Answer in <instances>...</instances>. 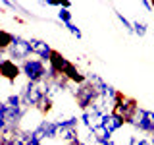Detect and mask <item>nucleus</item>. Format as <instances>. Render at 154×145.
<instances>
[{
    "instance_id": "nucleus-1",
    "label": "nucleus",
    "mask_w": 154,
    "mask_h": 145,
    "mask_svg": "<svg viewBox=\"0 0 154 145\" xmlns=\"http://www.w3.org/2000/svg\"><path fill=\"white\" fill-rule=\"evenodd\" d=\"M29 108L21 103V97L17 93H10L4 99V118H6V128H21L23 118L27 116Z\"/></svg>"
},
{
    "instance_id": "nucleus-2",
    "label": "nucleus",
    "mask_w": 154,
    "mask_h": 145,
    "mask_svg": "<svg viewBox=\"0 0 154 145\" xmlns=\"http://www.w3.org/2000/svg\"><path fill=\"white\" fill-rule=\"evenodd\" d=\"M17 95L21 97V103L27 106L29 110H37L41 103L46 99L45 93V85L42 83H33V81H25L21 87H19Z\"/></svg>"
},
{
    "instance_id": "nucleus-3",
    "label": "nucleus",
    "mask_w": 154,
    "mask_h": 145,
    "mask_svg": "<svg viewBox=\"0 0 154 145\" xmlns=\"http://www.w3.org/2000/svg\"><path fill=\"white\" fill-rule=\"evenodd\" d=\"M127 126H131L133 132L143 134V135H148V137H150V134L154 132V110L137 106L135 114L127 120Z\"/></svg>"
},
{
    "instance_id": "nucleus-4",
    "label": "nucleus",
    "mask_w": 154,
    "mask_h": 145,
    "mask_svg": "<svg viewBox=\"0 0 154 145\" xmlns=\"http://www.w3.org/2000/svg\"><path fill=\"white\" fill-rule=\"evenodd\" d=\"M69 93L73 95V99H75V103H77L81 112L87 110V108H91V106L96 103V99H98V91H96L94 85H91L87 79L79 85H73Z\"/></svg>"
},
{
    "instance_id": "nucleus-5",
    "label": "nucleus",
    "mask_w": 154,
    "mask_h": 145,
    "mask_svg": "<svg viewBox=\"0 0 154 145\" xmlns=\"http://www.w3.org/2000/svg\"><path fill=\"white\" fill-rule=\"evenodd\" d=\"M58 122V137L62 141H66L67 145L77 141L79 137V128H81V120L79 116H62V118H56Z\"/></svg>"
},
{
    "instance_id": "nucleus-6",
    "label": "nucleus",
    "mask_w": 154,
    "mask_h": 145,
    "mask_svg": "<svg viewBox=\"0 0 154 145\" xmlns=\"http://www.w3.org/2000/svg\"><path fill=\"white\" fill-rule=\"evenodd\" d=\"M21 68V76L25 77V81H33V83H42L46 79V72L48 64H45L38 58H29L23 64H19Z\"/></svg>"
},
{
    "instance_id": "nucleus-7",
    "label": "nucleus",
    "mask_w": 154,
    "mask_h": 145,
    "mask_svg": "<svg viewBox=\"0 0 154 145\" xmlns=\"http://www.w3.org/2000/svg\"><path fill=\"white\" fill-rule=\"evenodd\" d=\"M6 54L10 60H14L16 64H23L25 60H29V56L33 54L31 52V45H29V39L21 37V35H14L12 43H10Z\"/></svg>"
},
{
    "instance_id": "nucleus-8",
    "label": "nucleus",
    "mask_w": 154,
    "mask_h": 145,
    "mask_svg": "<svg viewBox=\"0 0 154 145\" xmlns=\"http://www.w3.org/2000/svg\"><path fill=\"white\" fill-rule=\"evenodd\" d=\"M137 106L139 105H137V101H135L133 97H127V95H122V93H119V97H118V101H116L112 112L118 114L122 120H125V126H127V120L135 114Z\"/></svg>"
},
{
    "instance_id": "nucleus-9",
    "label": "nucleus",
    "mask_w": 154,
    "mask_h": 145,
    "mask_svg": "<svg viewBox=\"0 0 154 145\" xmlns=\"http://www.w3.org/2000/svg\"><path fill=\"white\" fill-rule=\"evenodd\" d=\"M27 130L6 128L0 132V145H27Z\"/></svg>"
},
{
    "instance_id": "nucleus-10",
    "label": "nucleus",
    "mask_w": 154,
    "mask_h": 145,
    "mask_svg": "<svg viewBox=\"0 0 154 145\" xmlns=\"http://www.w3.org/2000/svg\"><path fill=\"white\" fill-rule=\"evenodd\" d=\"M102 116L104 114L96 106H91V108H87L79 114V120H81V126L87 128V132H94L96 128L102 126Z\"/></svg>"
},
{
    "instance_id": "nucleus-11",
    "label": "nucleus",
    "mask_w": 154,
    "mask_h": 145,
    "mask_svg": "<svg viewBox=\"0 0 154 145\" xmlns=\"http://www.w3.org/2000/svg\"><path fill=\"white\" fill-rule=\"evenodd\" d=\"M33 132H35L42 141H46V139H56L58 137V122H56L54 118L42 116L41 122L37 124V128L33 130Z\"/></svg>"
},
{
    "instance_id": "nucleus-12",
    "label": "nucleus",
    "mask_w": 154,
    "mask_h": 145,
    "mask_svg": "<svg viewBox=\"0 0 154 145\" xmlns=\"http://www.w3.org/2000/svg\"><path fill=\"white\" fill-rule=\"evenodd\" d=\"M29 45H31V52L35 56H38V60H42L45 64H48L52 58V52L54 48L50 47V43H46L45 39H37V37H31L29 39Z\"/></svg>"
},
{
    "instance_id": "nucleus-13",
    "label": "nucleus",
    "mask_w": 154,
    "mask_h": 145,
    "mask_svg": "<svg viewBox=\"0 0 154 145\" xmlns=\"http://www.w3.org/2000/svg\"><path fill=\"white\" fill-rule=\"evenodd\" d=\"M19 76H21V68H19V64H16V62L10 60V58H4L2 66H0V77L6 79L8 83H16Z\"/></svg>"
},
{
    "instance_id": "nucleus-14",
    "label": "nucleus",
    "mask_w": 154,
    "mask_h": 145,
    "mask_svg": "<svg viewBox=\"0 0 154 145\" xmlns=\"http://www.w3.org/2000/svg\"><path fill=\"white\" fill-rule=\"evenodd\" d=\"M102 128L106 130L108 134H118L119 130H123L125 128V120H122L118 114H114V112H106L102 116Z\"/></svg>"
},
{
    "instance_id": "nucleus-15",
    "label": "nucleus",
    "mask_w": 154,
    "mask_h": 145,
    "mask_svg": "<svg viewBox=\"0 0 154 145\" xmlns=\"http://www.w3.org/2000/svg\"><path fill=\"white\" fill-rule=\"evenodd\" d=\"M71 64H73V62H71L69 58H66L62 52H58V50L52 52V58H50V62H48V66L54 68L58 76H66V72L71 68Z\"/></svg>"
},
{
    "instance_id": "nucleus-16",
    "label": "nucleus",
    "mask_w": 154,
    "mask_h": 145,
    "mask_svg": "<svg viewBox=\"0 0 154 145\" xmlns=\"http://www.w3.org/2000/svg\"><path fill=\"white\" fill-rule=\"evenodd\" d=\"M135 141H137L135 132H122L119 130L118 134L112 135V145H135Z\"/></svg>"
},
{
    "instance_id": "nucleus-17",
    "label": "nucleus",
    "mask_w": 154,
    "mask_h": 145,
    "mask_svg": "<svg viewBox=\"0 0 154 145\" xmlns=\"http://www.w3.org/2000/svg\"><path fill=\"white\" fill-rule=\"evenodd\" d=\"M12 39H14V35L10 31H6V29H0V56L6 54V50H8L10 43H12Z\"/></svg>"
},
{
    "instance_id": "nucleus-18",
    "label": "nucleus",
    "mask_w": 154,
    "mask_h": 145,
    "mask_svg": "<svg viewBox=\"0 0 154 145\" xmlns=\"http://www.w3.org/2000/svg\"><path fill=\"white\" fill-rule=\"evenodd\" d=\"M114 16H116V19L119 21V25H122L123 29H125V33H129V35H133V21L131 19H127L123 16L119 10H114Z\"/></svg>"
},
{
    "instance_id": "nucleus-19",
    "label": "nucleus",
    "mask_w": 154,
    "mask_h": 145,
    "mask_svg": "<svg viewBox=\"0 0 154 145\" xmlns=\"http://www.w3.org/2000/svg\"><path fill=\"white\" fill-rule=\"evenodd\" d=\"M146 33H148V23L143 21V19H133V35L143 39Z\"/></svg>"
},
{
    "instance_id": "nucleus-20",
    "label": "nucleus",
    "mask_w": 154,
    "mask_h": 145,
    "mask_svg": "<svg viewBox=\"0 0 154 145\" xmlns=\"http://www.w3.org/2000/svg\"><path fill=\"white\" fill-rule=\"evenodd\" d=\"M56 18H58V21H60L62 25L73 21V14H71L69 8H60V10H58V14H56Z\"/></svg>"
},
{
    "instance_id": "nucleus-21",
    "label": "nucleus",
    "mask_w": 154,
    "mask_h": 145,
    "mask_svg": "<svg viewBox=\"0 0 154 145\" xmlns=\"http://www.w3.org/2000/svg\"><path fill=\"white\" fill-rule=\"evenodd\" d=\"M64 27L67 29V33H71L75 39H83V31H81V27H77L73 21H71V23H66Z\"/></svg>"
},
{
    "instance_id": "nucleus-22",
    "label": "nucleus",
    "mask_w": 154,
    "mask_h": 145,
    "mask_svg": "<svg viewBox=\"0 0 154 145\" xmlns=\"http://www.w3.org/2000/svg\"><path fill=\"white\" fill-rule=\"evenodd\" d=\"M27 145H42V139L33 132V130H27Z\"/></svg>"
},
{
    "instance_id": "nucleus-23",
    "label": "nucleus",
    "mask_w": 154,
    "mask_h": 145,
    "mask_svg": "<svg viewBox=\"0 0 154 145\" xmlns=\"http://www.w3.org/2000/svg\"><path fill=\"white\" fill-rule=\"evenodd\" d=\"M6 130V118H4V99H0V132Z\"/></svg>"
},
{
    "instance_id": "nucleus-24",
    "label": "nucleus",
    "mask_w": 154,
    "mask_h": 145,
    "mask_svg": "<svg viewBox=\"0 0 154 145\" xmlns=\"http://www.w3.org/2000/svg\"><path fill=\"white\" fill-rule=\"evenodd\" d=\"M141 6L146 10V12H154V2H150V0H144V2H141Z\"/></svg>"
},
{
    "instance_id": "nucleus-25",
    "label": "nucleus",
    "mask_w": 154,
    "mask_h": 145,
    "mask_svg": "<svg viewBox=\"0 0 154 145\" xmlns=\"http://www.w3.org/2000/svg\"><path fill=\"white\" fill-rule=\"evenodd\" d=\"M135 145H152V141H150V137H137Z\"/></svg>"
},
{
    "instance_id": "nucleus-26",
    "label": "nucleus",
    "mask_w": 154,
    "mask_h": 145,
    "mask_svg": "<svg viewBox=\"0 0 154 145\" xmlns=\"http://www.w3.org/2000/svg\"><path fill=\"white\" fill-rule=\"evenodd\" d=\"M69 145H87L83 139H77V141H73V143H69Z\"/></svg>"
},
{
    "instance_id": "nucleus-27",
    "label": "nucleus",
    "mask_w": 154,
    "mask_h": 145,
    "mask_svg": "<svg viewBox=\"0 0 154 145\" xmlns=\"http://www.w3.org/2000/svg\"><path fill=\"white\" fill-rule=\"evenodd\" d=\"M150 141H152V145H154V132L150 134Z\"/></svg>"
},
{
    "instance_id": "nucleus-28",
    "label": "nucleus",
    "mask_w": 154,
    "mask_h": 145,
    "mask_svg": "<svg viewBox=\"0 0 154 145\" xmlns=\"http://www.w3.org/2000/svg\"><path fill=\"white\" fill-rule=\"evenodd\" d=\"M2 60H4V58H2V56H0V66H2Z\"/></svg>"
}]
</instances>
